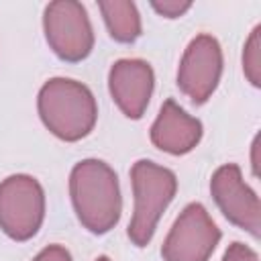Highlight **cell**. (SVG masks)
I'll return each mask as SVG.
<instances>
[{"instance_id": "obj_1", "label": "cell", "mask_w": 261, "mask_h": 261, "mask_svg": "<svg viewBox=\"0 0 261 261\" xmlns=\"http://www.w3.org/2000/svg\"><path fill=\"white\" fill-rule=\"evenodd\" d=\"M69 194L80 222L94 234H104L120 220L122 198L114 169L100 159H84L73 165Z\"/></svg>"}, {"instance_id": "obj_2", "label": "cell", "mask_w": 261, "mask_h": 261, "mask_svg": "<svg viewBox=\"0 0 261 261\" xmlns=\"http://www.w3.org/2000/svg\"><path fill=\"white\" fill-rule=\"evenodd\" d=\"M39 116L61 141L88 137L98 118L96 98L88 86L69 77H53L39 90Z\"/></svg>"}, {"instance_id": "obj_3", "label": "cell", "mask_w": 261, "mask_h": 261, "mask_svg": "<svg viewBox=\"0 0 261 261\" xmlns=\"http://www.w3.org/2000/svg\"><path fill=\"white\" fill-rule=\"evenodd\" d=\"M135 192V210L128 224V237L137 247L149 245L163 210L175 196V173L149 159H139L130 169Z\"/></svg>"}, {"instance_id": "obj_4", "label": "cell", "mask_w": 261, "mask_h": 261, "mask_svg": "<svg viewBox=\"0 0 261 261\" xmlns=\"http://www.w3.org/2000/svg\"><path fill=\"white\" fill-rule=\"evenodd\" d=\"M45 218V192L33 175L16 173L0 184V228L14 241L33 239Z\"/></svg>"}, {"instance_id": "obj_5", "label": "cell", "mask_w": 261, "mask_h": 261, "mask_svg": "<svg viewBox=\"0 0 261 261\" xmlns=\"http://www.w3.org/2000/svg\"><path fill=\"white\" fill-rule=\"evenodd\" d=\"M43 29L49 47L63 61H82L94 47V31L86 8L73 0H57L45 6Z\"/></svg>"}, {"instance_id": "obj_6", "label": "cell", "mask_w": 261, "mask_h": 261, "mask_svg": "<svg viewBox=\"0 0 261 261\" xmlns=\"http://www.w3.org/2000/svg\"><path fill=\"white\" fill-rule=\"evenodd\" d=\"M220 241V230L208 210L192 202L175 218L167 232L161 255L165 261H208Z\"/></svg>"}, {"instance_id": "obj_7", "label": "cell", "mask_w": 261, "mask_h": 261, "mask_svg": "<svg viewBox=\"0 0 261 261\" xmlns=\"http://www.w3.org/2000/svg\"><path fill=\"white\" fill-rule=\"evenodd\" d=\"M222 75V49L212 35H198L184 51L177 69L179 90L194 102L204 104L216 90Z\"/></svg>"}, {"instance_id": "obj_8", "label": "cell", "mask_w": 261, "mask_h": 261, "mask_svg": "<svg viewBox=\"0 0 261 261\" xmlns=\"http://www.w3.org/2000/svg\"><path fill=\"white\" fill-rule=\"evenodd\" d=\"M210 192L220 212L239 228L255 239L261 232V204L257 194L245 184L239 165L226 163L218 167L210 179Z\"/></svg>"}, {"instance_id": "obj_9", "label": "cell", "mask_w": 261, "mask_h": 261, "mask_svg": "<svg viewBox=\"0 0 261 261\" xmlns=\"http://www.w3.org/2000/svg\"><path fill=\"white\" fill-rule=\"evenodd\" d=\"M155 86L153 67L143 59H118L108 73L110 96L128 118H141Z\"/></svg>"}, {"instance_id": "obj_10", "label": "cell", "mask_w": 261, "mask_h": 261, "mask_svg": "<svg viewBox=\"0 0 261 261\" xmlns=\"http://www.w3.org/2000/svg\"><path fill=\"white\" fill-rule=\"evenodd\" d=\"M202 139V122L190 116L173 100H165L153 126L151 143L171 155L190 153Z\"/></svg>"}, {"instance_id": "obj_11", "label": "cell", "mask_w": 261, "mask_h": 261, "mask_svg": "<svg viewBox=\"0 0 261 261\" xmlns=\"http://www.w3.org/2000/svg\"><path fill=\"white\" fill-rule=\"evenodd\" d=\"M104 16L110 37L118 43H133L141 37V16L133 2L126 0H104L98 4Z\"/></svg>"}, {"instance_id": "obj_12", "label": "cell", "mask_w": 261, "mask_h": 261, "mask_svg": "<svg viewBox=\"0 0 261 261\" xmlns=\"http://www.w3.org/2000/svg\"><path fill=\"white\" fill-rule=\"evenodd\" d=\"M243 71L255 88L261 86V27H255L245 43Z\"/></svg>"}, {"instance_id": "obj_13", "label": "cell", "mask_w": 261, "mask_h": 261, "mask_svg": "<svg viewBox=\"0 0 261 261\" xmlns=\"http://www.w3.org/2000/svg\"><path fill=\"white\" fill-rule=\"evenodd\" d=\"M153 10H157L161 16L165 18H177L184 12H188L192 8V2H184V0H163V2H151Z\"/></svg>"}, {"instance_id": "obj_14", "label": "cell", "mask_w": 261, "mask_h": 261, "mask_svg": "<svg viewBox=\"0 0 261 261\" xmlns=\"http://www.w3.org/2000/svg\"><path fill=\"white\" fill-rule=\"evenodd\" d=\"M222 261H259V257L251 247H247L243 243H232V245H228Z\"/></svg>"}, {"instance_id": "obj_15", "label": "cell", "mask_w": 261, "mask_h": 261, "mask_svg": "<svg viewBox=\"0 0 261 261\" xmlns=\"http://www.w3.org/2000/svg\"><path fill=\"white\" fill-rule=\"evenodd\" d=\"M33 261H71V255L61 245H49L45 247Z\"/></svg>"}, {"instance_id": "obj_16", "label": "cell", "mask_w": 261, "mask_h": 261, "mask_svg": "<svg viewBox=\"0 0 261 261\" xmlns=\"http://www.w3.org/2000/svg\"><path fill=\"white\" fill-rule=\"evenodd\" d=\"M257 149H259V137H255L253 141V173H259V163H257Z\"/></svg>"}, {"instance_id": "obj_17", "label": "cell", "mask_w": 261, "mask_h": 261, "mask_svg": "<svg viewBox=\"0 0 261 261\" xmlns=\"http://www.w3.org/2000/svg\"><path fill=\"white\" fill-rule=\"evenodd\" d=\"M96 261H110V259H108V257H104V255H102V257H98V259H96Z\"/></svg>"}]
</instances>
